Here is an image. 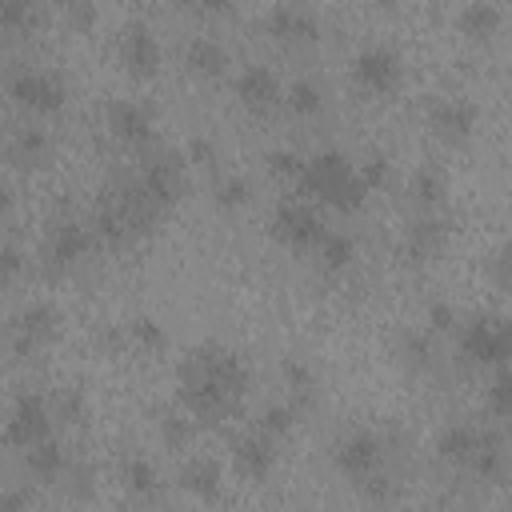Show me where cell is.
Instances as JSON below:
<instances>
[{
    "mask_svg": "<svg viewBox=\"0 0 512 512\" xmlns=\"http://www.w3.org/2000/svg\"><path fill=\"white\" fill-rule=\"evenodd\" d=\"M244 392H248V364L232 348L200 344L188 352V360L180 368V408L184 412H192L200 420H216V416L232 412Z\"/></svg>",
    "mask_w": 512,
    "mask_h": 512,
    "instance_id": "1",
    "label": "cell"
},
{
    "mask_svg": "<svg viewBox=\"0 0 512 512\" xmlns=\"http://www.w3.org/2000/svg\"><path fill=\"white\" fill-rule=\"evenodd\" d=\"M296 188H300V196L320 200L336 212H360L368 200L364 180L356 176L352 160L340 148H320L316 156H304V172H300Z\"/></svg>",
    "mask_w": 512,
    "mask_h": 512,
    "instance_id": "2",
    "label": "cell"
},
{
    "mask_svg": "<svg viewBox=\"0 0 512 512\" xmlns=\"http://www.w3.org/2000/svg\"><path fill=\"white\" fill-rule=\"evenodd\" d=\"M452 332H456L460 356L468 364H484V368L492 364V368H500L508 360V352H512V332H508V324L500 316H472V320L456 324Z\"/></svg>",
    "mask_w": 512,
    "mask_h": 512,
    "instance_id": "3",
    "label": "cell"
},
{
    "mask_svg": "<svg viewBox=\"0 0 512 512\" xmlns=\"http://www.w3.org/2000/svg\"><path fill=\"white\" fill-rule=\"evenodd\" d=\"M404 80V64L400 52L388 44H368L352 56V84L368 96H392Z\"/></svg>",
    "mask_w": 512,
    "mask_h": 512,
    "instance_id": "4",
    "label": "cell"
},
{
    "mask_svg": "<svg viewBox=\"0 0 512 512\" xmlns=\"http://www.w3.org/2000/svg\"><path fill=\"white\" fill-rule=\"evenodd\" d=\"M8 96L36 112V116H52L68 104V84L56 76V72H44V68H20L8 76Z\"/></svg>",
    "mask_w": 512,
    "mask_h": 512,
    "instance_id": "5",
    "label": "cell"
},
{
    "mask_svg": "<svg viewBox=\"0 0 512 512\" xmlns=\"http://www.w3.org/2000/svg\"><path fill=\"white\" fill-rule=\"evenodd\" d=\"M324 232H328V224H324V216H320L308 200H280L276 212H272V236H276L284 248L312 252Z\"/></svg>",
    "mask_w": 512,
    "mask_h": 512,
    "instance_id": "6",
    "label": "cell"
},
{
    "mask_svg": "<svg viewBox=\"0 0 512 512\" xmlns=\"http://www.w3.org/2000/svg\"><path fill=\"white\" fill-rule=\"evenodd\" d=\"M44 436H52V408H48V400L44 396H36V392H20L16 400H12V412H8V420H4V432H0V440L8 444V448H28V444H36V440H44Z\"/></svg>",
    "mask_w": 512,
    "mask_h": 512,
    "instance_id": "7",
    "label": "cell"
},
{
    "mask_svg": "<svg viewBox=\"0 0 512 512\" xmlns=\"http://www.w3.org/2000/svg\"><path fill=\"white\" fill-rule=\"evenodd\" d=\"M56 332H60V312H56V304L36 300V304H28V308H20V312L12 316V352H16V356H32V352H40Z\"/></svg>",
    "mask_w": 512,
    "mask_h": 512,
    "instance_id": "8",
    "label": "cell"
},
{
    "mask_svg": "<svg viewBox=\"0 0 512 512\" xmlns=\"http://www.w3.org/2000/svg\"><path fill=\"white\" fill-rule=\"evenodd\" d=\"M264 32L284 44H312L320 40V16L300 0H280L264 12Z\"/></svg>",
    "mask_w": 512,
    "mask_h": 512,
    "instance_id": "9",
    "label": "cell"
},
{
    "mask_svg": "<svg viewBox=\"0 0 512 512\" xmlns=\"http://www.w3.org/2000/svg\"><path fill=\"white\" fill-rule=\"evenodd\" d=\"M92 248H96L92 224H84V220H56L52 232H48V244H44V264L52 272H60V268L80 264Z\"/></svg>",
    "mask_w": 512,
    "mask_h": 512,
    "instance_id": "10",
    "label": "cell"
},
{
    "mask_svg": "<svg viewBox=\"0 0 512 512\" xmlns=\"http://www.w3.org/2000/svg\"><path fill=\"white\" fill-rule=\"evenodd\" d=\"M104 120H108V132H112L120 144H128V148H144V144H152V136H156L152 108L140 104V100H128V96L108 100Z\"/></svg>",
    "mask_w": 512,
    "mask_h": 512,
    "instance_id": "11",
    "label": "cell"
},
{
    "mask_svg": "<svg viewBox=\"0 0 512 512\" xmlns=\"http://www.w3.org/2000/svg\"><path fill=\"white\" fill-rule=\"evenodd\" d=\"M380 464H384V440L376 432H352L336 444V468H340V476H348L356 484L376 476Z\"/></svg>",
    "mask_w": 512,
    "mask_h": 512,
    "instance_id": "12",
    "label": "cell"
},
{
    "mask_svg": "<svg viewBox=\"0 0 512 512\" xmlns=\"http://www.w3.org/2000/svg\"><path fill=\"white\" fill-rule=\"evenodd\" d=\"M120 60H124L128 76L152 80L160 72V40H156V32L148 24H140V20L124 24L120 28Z\"/></svg>",
    "mask_w": 512,
    "mask_h": 512,
    "instance_id": "13",
    "label": "cell"
},
{
    "mask_svg": "<svg viewBox=\"0 0 512 512\" xmlns=\"http://www.w3.org/2000/svg\"><path fill=\"white\" fill-rule=\"evenodd\" d=\"M184 156L180 152H156V156H148V164L140 168V188L160 204V208H168L180 192H184Z\"/></svg>",
    "mask_w": 512,
    "mask_h": 512,
    "instance_id": "14",
    "label": "cell"
},
{
    "mask_svg": "<svg viewBox=\"0 0 512 512\" xmlns=\"http://www.w3.org/2000/svg\"><path fill=\"white\" fill-rule=\"evenodd\" d=\"M428 120H432L436 136H444V140L460 144V140H468V136H472V128H476V120H480V108H476L472 100H464V96H444V100H436V104H432Z\"/></svg>",
    "mask_w": 512,
    "mask_h": 512,
    "instance_id": "15",
    "label": "cell"
},
{
    "mask_svg": "<svg viewBox=\"0 0 512 512\" xmlns=\"http://www.w3.org/2000/svg\"><path fill=\"white\" fill-rule=\"evenodd\" d=\"M232 460H236V472H240L244 480L264 484V480L272 476V468H276V440L256 428V432H248V436L236 440Z\"/></svg>",
    "mask_w": 512,
    "mask_h": 512,
    "instance_id": "16",
    "label": "cell"
},
{
    "mask_svg": "<svg viewBox=\"0 0 512 512\" xmlns=\"http://www.w3.org/2000/svg\"><path fill=\"white\" fill-rule=\"evenodd\" d=\"M280 76L268 68V64H248L240 76H236V96L244 108L252 112H268L272 104H280Z\"/></svg>",
    "mask_w": 512,
    "mask_h": 512,
    "instance_id": "17",
    "label": "cell"
},
{
    "mask_svg": "<svg viewBox=\"0 0 512 512\" xmlns=\"http://www.w3.org/2000/svg\"><path fill=\"white\" fill-rule=\"evenodd\" d=\"M500 24H504V12H500V4L496 0H468L464 8H460V16H456V28L468 36V40H492L496 32H500Z\"/></svg>",
    "mask_w": 512,
    "mask_h": 512,
    "instance_id": "18",
    "label": "cell"
},
{
    "mask_svg": "<svg viewBox=\"0 0 512 512\" xmlns=\"http://www.w3.org/2000/svg\"><path fill=\"white\" fill-rule=\"evenodd\" d=\"M184 64H188V72L216 80V76L228 72V48L220 40H212V36H192L184 44Z\"/></svg>",
    "mask_w": 512,
    "mask_h": 512,
    "instance_id": "19",
    "label": "cell"
},
{
    "mask_svg": "<svg viewBox=\"0 0 512 512\" xmlns=\"http://www.w3.org/2000/svg\"><path fill=\"white\" fill-rule=\"evenodd\" d=\"M24 468H28L32 480L52 484V480H60L68 472V456H64V448L52 436H44V440H36V444L24 448Z\"/></svg>",
    "mask_w": 512,
    "mask_h": 512,
    "instance_id": "20",
    "label": "cell"
},
{
    "mask_svg": "<svg viewBox=\"0 0 512 512\" xmlns=\"http://www.w3.org/2000/svg\"><path fill=\"white\" fill-rule=\"evenodd\" d=\"M448 220L444 216H424V220H412V228H408V240H404V252L412 256V260H428V256H436L444 244H448Z\"/></svg>",
    "mask_w": 512,
    "mask_h": 512,
    "instance_id": "21",
    "label": "cell"
},
{
    "mask_svg": "<svg viewBox=\"0 0 512 512\" xmlns=\"http://www.w3.org/2000/svg\"><path fill=\"white\" fill-rule=\"evenodd\" d=\"M180 488L192 492L196 500H216L220 488H224V472H220V464H216L212 456H196L192 464H184V472H180Z\"/></svg>",
    "mask_w": 512,
    "mask_h": 512,
    "instance_id": "22",
    "label": "cell"
},
{
    "mask_svg": "<svg viewBox=\"0 0 512 512\" xmlns=\"http://www.w3.org/2000/svg\"><path fill=\"white\" fill-rule=\"evenodd\" d=\"M280 372H284V384H288V404L296 408V412H308L312 404H316V372L300 360V356H288L284 364H280Z\"/></svg>",
    "mask_w": 512,
    "mask_h": 512,
    "instance_id": "23",
    "label": "cell"
},
{
    "mask_svg": "<svg viewBox=\"0 0 512 512\" xmlns=\"http://www.w3.org/2000/svg\"><path fill=\"white\" fill-rule=\"evenodd\" d=\"M312 252H316V264H320L328 276H336V272L352 268V260H356V240H352L348 232H332V228H328Z\"/></svg>",
    "mask_w": 512,
    "mask_h": 512,
    "instance_id": "24",
    "label": "cell"
},
{
    "mask_svg": "<svg viewBox=\"0 0 512 512\" xmlns=\"http://www.w3.org/2000/svg\"><path fill=\"white\" fill-rule=\"evenodd\" d=\"M476 440H480V428L476 424H448L436 436V456L448 460V464H468L472 452H476Z\"/></svg>",
    "mask_w": 512,
    "mask_h": 512,
    "instance_id": "25",
    "label": "cell"
},
{
    "mask_svg": "<svg viewBox=\"0 0 512 512\" xmlns=\"http://www.w3.org/2000/svg\"><path fill=\"white\" fill-rule=\"evenodd\" d=\"M8 152H12L16 164H44L48 152H52V136H48L44 128H36V124H20V128L12 132Z\"/></svg>",
    "mask_w": 512,
    "mask_h": 512,
    "instance_id": "26",
    "label": "cell"
},
{
    "mask_svg": "<svg viewBox=\"0 0 512 512\" xmlns=\"http://www.w3.org/2000/svg\"><path fill=\"white\" fill-rule=\"evenodd\" d=\"M280 100H284V104H288V112H292V116H300V120H308V116H320V112H324V88H320L316 80H308V76L292 80V84L280 92Z\"/></svg>",
    "mask_w": 512,
    "mask_h": 512,
    "instance_id": "27",
    "label": "cell"
},
{
    "mask_svg": "<svg viewBox=\"0 0 512 512\" xmlns=\"http://www.w3.org/2000/svg\"><path fill=\"white\" fill-rule=\"evenodd\" d=\"M120 476H124V488L132 496H140V500H152L160 492V472H156V464L148 456H128Z\"/></svg>",
    "mask_w": 512,
    "mask_h": 512,
    "instance_id": "28",
    "label": "cell"
},
{
    "mask_svg": "<svg viewBox=\"0 0 512 512\" xmlns=\"http://www.w3.org/2000/svg\"><path fill=\"white\" fill-rule=\"evenodd\" d=\"M124 336H128V344L136 352H148V356L168 348V332H164V324L156 316H132L128 328H124Z\"/></svg>",
    "mask_w": 512,
    "mask_h": 512,
    "instance_id": "29",
    "label": "cell"
},
{
    "mask_svg": "<svg viewBox=\"0 0 512 512\" xmlns=\"http://www.w3.org/2000/svg\"><path fill=\"white\" fill-rule=\"evenodd\" d=\"M160 440H164V448H172V452H184L192 440H196V416L192 412H164L160 416Z\"/></svg>",
    "mask_w": 512,
    "mask_h": 512,
    "instance_id": "30",
    "label": "cell"
},
{
    "mask_svg": "<svg viewBox=\"0 0 512 512\" xmlns=\"http://www.w3.org/2000/svg\"><path fill=\"white\" fill-rule=\"evenodd\" d=\"M36 28V0H0V40Z\"/></svg>",
    "mask_w": 512,
    "mask_h": 512,
    "instance_id": "31",
    "label": "cell"
},
{
    "mask_svg": "<svg viewBox=\"0 0 512 512\" xmlns=\"http://www.w3.org/2000/svg\"><path fill=\"white\" fill-rule=\"evenodd\" d=\"M408 188H412V200H416V204H424V208H436V204L444 200V176H440L432 164L416 168V172H412V180H408Z\"/></svg>",
    "mask_w": 512,
    "mask_h": 512,
    "instance_id": "32",
    "label": "cell"
},
{
    "mask_svg": "<svg viewBox=\"0 0 512 512\" xmlns=\"http://www.w3.org/2000/svg\"><path fill=\"white\" fill-rule=\"evenodd\" d=\"M296 408L284 400V404H268L264 412H260V420H256V428L264 432V436H272V440H284L292 428H296Z\"/></svg>",
    "mask_w": 512,
    "mask_h": 512,
    "instance_id": "33",
    "label": "cell"
},
{
    "mask_svg": "<svg viewBox=\"0 0 512 512\" xmlns=\"http://www.w3.org/2000/svg\"><path fill=\"white\" fill-rule=\"evenodd\" d=\"M488 412H492L500 424L512 416V376H508L504 364L496 368V376H492V384H488Z\"/></svg>",
    "mask_w": 512,
    "mask_h": 512,
    "instance_id": "34",
    "label": "cell"
},
{
    "mask_svg": "<svg viewBox=\"0 0 512 512\" xmlns=\"http://www.w3.org/2000/svg\"><path fill=\"white\" fill-rule=\"evenodd\" d=\"M264 168L276 176V180H300V172H304V156L296 152V148H272L268 156H264Z\"/></svg>",
    "mask_w": 512,
    "mask_h": 512,
    "instance_id": "35",
    "label": "cell"
},
{
    "mask_svg": "<svg viewBox=\"0 0 512 512\" xmlns=\"http://www.w3.org/2000/svg\"><path fill=\"white\" fill-rule=\"evenodd\" d=\"M248 200H252V184H248L244 176H224V180H216V208L236 212V208H244Z\"/></svg>",
    "mask_w": 512,
    "mask_h": 512,
    "instance_id": "36",
    "label": "cell"
},
{
    "mask_svg": "<svg viewBox=\"0 0 512 512\" xmlns=\"http://www.w3.org/2000/svg\"><path fill=\"white\" fill-rule=\"evenodd\" d=\"M356 176H360V180H364V188L372 192V188H384V184H388V176H392V164H388V156H384V152H368V156L360 160Z\"/></svg>",
    "mask_w": 512,
    "mask_h": 512,
    "instance_id": "37",
    "label": "cell"
},
{
    "mask_svg": "<svg viewBox=\"0 0 512 512\" xmlns=\"http://www.w3.org/2000/svg\"><path fill=\"white\" fill-rule=\"evenodd\" d=\"M404 360H408L416 372H428V368L436 364V356H432V344H428L424 336H416V332H408V336H404Z\"/></svg>",
    "mask_w": 512,
    "mask_h": 512,
    "instance_id": "38",
    "label": "cell"
},
{
    "mask_svg": "<svg viewBox=\"0 0 512 512\" xmlns=\"http://www.w3.org/2000/svg\"><path fill=\"white\" fill-rule=\"evenodd\" d=\"M56 416H60V420H68V424H84V416H88V404H84V396H80L76 388H64V392H56Z\"/></svg>",
    "mask_w": 512,
    "mask_h": 512,
    "instance_id": "39",
    "label": "cell"
},
{
    "mask_svg": "<svg viewBox=\"0 0 512 512\" xmlns=\"http://www.w3.org/2000/svg\"><path fill=\"white\" fill-rule=\"evenodd\" d=\"M64 12H68V24L76 32L96 28V0H64Z\"/></svg>",
    "mask_w": 512,
    "mask_h": 512,
    "instance_id": "40",
    "label": "cell"
},
{
    "mask_svg": "<svg viewBox=\"0 0 512 512\" xmlns=\"http://www.w3.org/2000/svg\"><path fill=\"white\" fill-rule=\"evenodd\" d=\"M184 160H192V164H200V168H216L220 152H216V144H212L208 136H192L188 148H184Z\"/></svg>",
    "mask_w": 512,
    "mask_h": 512,
    "instance_id": "41",
    "label": "cell"
},
{
    "mask_svg": "<svg viewBox=\"0 0 512 512\" xmlns=\"http://www.w3.org/2000/svg\"><path fill=\"white\" fill-rule=\"evenodd\" d=\"M428 324H432V332H452L456 328V308L448 300H432L428 304Z\"/></svg>",
    "mask_w": 512,
    "mask_h": 512,
    "instance_id": "42",
    "label": "cell"
},
{
    "mask_svg": "<svg viewBox=\"0 0 512 512\" xmlns=\"http://www.w3.org/2000/svg\"><path fill=\"white\" fill-rule=\"evenodd\" d=\"M20 272H24V252L16 244H0V284L16 280Z\"/></svg>",
    "mask_w": 512,
    "mask_h": 512,
    "instance_id": "43",
    "label": "cell"
},
{
    "mask_svg": "<svg viewBox=\"0 0 512 512\" xmlns=\"http://www.w3.org/2000/svg\"><path fill=\"white\" fill-rule=\"evenodd\" d=\"M492 280H496V288H508L512 284V248L508 244H500L492 252Z\"/></svg>",
    "mask_w": 512,
    "mask_h": 512,
    "instance_id": "44",
    "label": "cell"
},
{
    "mask_svg": "<svg viewBox=\"0 0 512 512\" xmlns=\"http://www.w3.org/2000/svg\"><path fill=\"white\" fill-rule=\"evenodd\" d=\"M32 504V492L28 488H16V492H4L0 496V512H16V508H28Z\"/></svg>",
    "mask_w": 512,
    "mask_h": 512,
    "instance_id": "45",
    "label": "cell"
},
{
    "mask_svg": "<svg viewBox=\"0 0 512 512\" xmlns=\"http://www.w3.org/2000/svg\"><path fill=\"white\" fill-rule=\"evenodd\" d=\"M184 8H196V12H212V16H220V12H232V4L236 0H180Z\"/></svg>",
    "mask_w": 512,
    "mask_h": 512,
    "instance_id": "46",
    "label": "cell"
},
{
    "mask_svg": "<svg viewBox=\"0 0 512 512\" xmlns=\"http://www.w3.org/2000/svg\"><path fill=\"white\" fill-rule=\"evenodd\" d=\"M12 208V184H8V176L0 172V212H8Z\"/></svg>",
    "mask_w": 512,
    "mask_h": 512,
    "instance_id": "47",
    "label": "cell"
},
{
    "mask_svg": "<svg viewBox=\"0 0 512 512\" xmlns=\"http://www.w3.org/2000/svg\"><path fill=\"white\" fill-rule=\"evenodd\" d=\"M36 4H44V0H36Z\"/></svg>",
    "mask_w": 512,
    "mask_h": 512,
    "instance_id": "48",
    "label": "cell"
}]
</instances>
